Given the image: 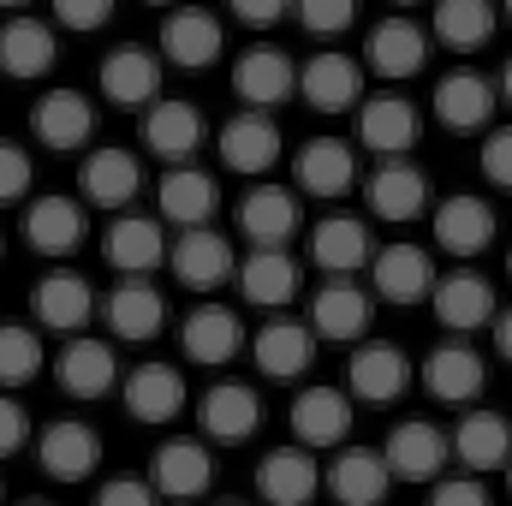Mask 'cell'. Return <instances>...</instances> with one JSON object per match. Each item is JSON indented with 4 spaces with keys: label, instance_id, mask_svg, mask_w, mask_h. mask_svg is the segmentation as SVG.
Here are the masks:
<instances>
[{
    "label": "cell",
    "instance_id": "cell-1",
    "mask_svg": "<svg viewBox=\"0 0 512 506\" xmlns=\"http://www.w3.org/2000/svg\"><path fill=\"white\" fill-rule=\"evenodd\" d=\"M209 483H215V453H209V441L173 435V441H161V447L149 453V489H155L161 501H197V495H209Z\"/></svg>",
    "mask_w": 512,
    "mask_h": 506
},
{
    "label": "cell",
    "instance_id": "cell-2",
    "mask_svg": "<svg viewBox=\"0 0 512 506\" xmlns=\"http://www.w3.org/2000/svg\"><path fill=\"white\" fill-rule=\"evenodd\" d=\"M447 435L435 429V423H423V417H405V423H393L382 441V459L387 471L399 477V483H435L441 471H447Z\"/></svg>",
    "mask_w": 512,
    "mask_h": 506
},
{
    "label": "cell",
    "instance_id": "cell-3",
    "mask_svg": "<svg viewBox=\"0 0 512 506\" xmlns=\"http://www.w3.org/2000/svg\"><path fill=\"white\" fill-rule=\"evenodd\" d=\"M233 90H239V102L245 108H280L286 96H298V66H292V54L286 48H274V42H256L245 48L239 60H233Z\"/></svg>",
    "mask_w": 512,
    "mask_h": 506
},
{
    "label": "cell",
    "instance_id": "cell-4",
    "mask_svg": "<svg viewBox=\"0 0 512 506\" xmlns=\"http://www.w3.org/2000/svg\"><path fill=\"white\" fill-rule=\"evenodd\" d=\"M167 262H173L179 286H191V292H215V286H227V280L239 274V251H233V239L215 233V227H191V233H179V245L167 251Z\"/></svg>",
    "mask_w": 512,
    "mask_h": 506
},
{
    "label": "cell",
    "instance_id": "cell-5",
    "mask_svg": "<svg viewBox=\"0 0 512 506\" xmlns=\"http://www.w3.org/2000/svg\"><path fill=\"white\" fill-rule=\"evenodd\" d=\"M197 423H203V441L239 447V441H251L256 429H262V399L245 381H215L197 399Z\"/></svg>",
    "mask_w": 512,
    "mask_h": 506
},
{
    "label": "cell",
    "instance_id": "cell-6",
    "mask_svg": "<svg viewBox=\"0 0 512 506\" xmlns=\"http://www.w3.org/2000/svg\"><path fill=\"white\" fill-rule=\"evenodd\" d=\"M221 48H227V30H221V18H215L209 6H173V12H167V24H161V54H167L173 66L203 72V66L221 60Z\"/></svg>",
    "mask_w": 512,
    "mask_h": 506
},
{
    "label": "cell",
    "instance_id": "cell-7",
    "mask_svg": "<svg viewBox=\"0 0 512 506\" xmlns=\"http://www.w3.org/2000/svg\"><path fill=\"white\" fill-rule=\"evenodd\" d=\"M298 96H304L316 114H346V108L364 102V66H358L352 54L322 48V54L304 60V72H298Z\"/></svg>",
    "mask_w": 512,
    "mask_h": 506
},
{
    "label": "cell",
    "instance_id": "cell-8",
    "mask_svg": "<svg viewBox=\"0 0 512 506\" xmlns=\"http://www.w3.org/2000/svg\"><path fill=\"white\" fill-rule=\"evenodd\" d=\"M30 310H36V316H42V328H54V334H84V328L102 316V298H96V286H90L84 274L54 268L48 280H36Z\"/></svg>",
    "mask_w": 512,
    "mask_h": 506
},
{
    "label": "cell",
    "instance_id": "cell-9",
    "mask_svg": "<svg viewBox=\"0 0 512 506\" xmlns=\"http://www.w3.org/2000/svg\"><path fill=\"white\" fill-rule=\"evenodd\" d=\"M429 310H435V322H441L447 334H477V328L495 322V286H489L483 274H471V268H459V274H435Z\"/></svg>",
    "mask_w": 512,
    "mask_h": 506
},
{
    "label": "cell",
    "instance_id": "cell-10",
    "mask_svg": "<svg viewBox=\"0 0 512 506\" xmlns=\"http://www.w3.org/2000/svg\"><path fill=\"white\" fill-rule=\"evenodd\" d=\"M36 459H42V471L54 483H84L102 465V435L90 423H78V417H60V423H48L36 435Z\"/></svg>",
    "mask_w": 512,
    "mask_h": 506
},
{
    "label": "cell",
    "instance_id": "cell-11",
    "mask_svg": "<svg viewBox=\"0 0 512 506\" xmlns=\"http://www.w3.org/2000/svg\"><path fill=\"white\" fill-rule=\"evenodd\" d=\"M346 387H352V399H364V405H393V399L411 387V358H405V346H393V340H364V346L352 352V364H346Z\"/></svg>",
    "mask_w": 512,
    "mask_h": 506
},
{
    "label": "cell",
    "instance_id": "cell-12",
    "mask_svg": "<svg viewBox=\"0 0 512 506\" xmlns=\"http://www.w3.org/2000/svg\"><path fill=\"white\" fill-rule=\"evenodd\" d=\"M54 381H60V393H72V399H102V393H114V381H120V358H114L108 340L72 334V340L60 346V358H54Z\"/></svg>",
    "mask_w": 512,
    "mask_h": 506
},
{
    "label": "cell",
    "instance_id": "cell-13",
    "mask_svg": "<svg viewBox=\"0 0 512 506\" xmlns=\"http://www.w3.org/2000/svg\"><path fill=\"white\" fill-rule=\"evenodd\" d=\"M370 280H376V298L387 304H429V292H435V256L423 251V245H382V251L370 256Z\"/></svg>",
    "mask_w": 512,
    "mask_h": 506
},
{
    "label": "cell",
    "instance_id": "cell-14",
    "mask_svg": "<svg viewBox=\"0 0 512 506\" xmlns=\"http://www.w3.org/2000/svg\"><path fill=\"white\" fill-rule=\"evenodd\" d=\"M84 233H90L84 203L66 197V191H48V197H36V203L24 209V245L36 256H72L84 245Z\"/></svg>",
    "mask_w": 512,
    "mask_h": 506
},
{
    "label": "cell",
    "instance_id": "cell-15",
    "mask_svg": "<svg viewBox=\"0 0 512 506\" xmlns=\"http://www.w3.org/2000/svg\"><path fill=\"white\" fill-rule=\"evenodd\" d=\"M417 137H423L417 108H411L399 90H387V96H364V102H358V143H364V149H376L382 161L411 155V149H417Z\"/></svg>",
    "mask_w": 512,
    "mask_h": 506
},
{
    "label": "cell",
    "instance_id": "cell-16",
    "mask_svg": "<svg viewBox=\"0 0 512 506\" xmlns=\"http://www.w3.org/2000/svg\"><path fill=\"white\" fill-rule=\"evenodd\" d=\"M483 381H489L483 352H477V346H465L459 334H453V340H441V346L423 358V387H429L441 405H471V399L483 393Z\"/></svg>",
    "mask_w": 512,
    "mask_h": 506
},
{
    "label": "cell",
    "instance_id": "cell-17",
    "mask_svg": "<svg viewBox=\"0 0 512 506\" xmlns=\"http://www.w3.org/2000/svg\"><path fill=\"white\" fill-rule=\"evenodd\" d=\"M370 322H376V304H370V292H358L352 280H328V286L310 298V334H316V340L352 346V340L370 334Z\"/></svg>",
    "mask_w": 512,
    "mask_h": 506
},
{
    "label": "cell",
    "instance_id": "cell-18",
    "mask_svg": "<svg viewBox=\"0 0 512 506\" xmlns=\"http://www.w3.org/2000/svg\"><path fill=\"white\" fill-rule=\"evenodd\" d=\"M179 346H185L191 364L221 370V364H233V358L245 352V322H239L227 304H197V310L185 316V328H179Z\"/></svg>",
    "mask_w": 512,
    "mask_h": 506
},
{
    "label": "cell",
    "instance_id": "cell-19",
    "mask_svg": "<svg viewBox=\"0 0 512 506\" xmlns=\"http://www.w3.org/2000/svg\"><path fill=\"white\" fill-rule=\"evenodd\" d=\"M453 459L471 471V477H489V471H507L512 465V423L501 411H465L453 423Z\"/></svg>",
    "mask_w": 512,
    "mask_h": 506
},
{
    "label": "cell",
    "instance_id": "cell-20",
    "mask_svg": "<svg viewBox=\"0 0 512 506\" xmlns=\"http://www.w3.org/2000/svg\"><path fill=\"white\" fill-rule=\"evenodd\" d=\"M316 334H310V322H286V316H274V322H262L251 340V358L256 370L268 381H298L310 364H316Z\"/></svg>",
    "mask_w": 512,
    "mask_h": 506
},
{
    "label": "cell",
    "instance_id": "cell-21",
    "mask_svg": "<svg viewBox=\"0 0 512 506\" xmlns=\"http://www.w3.org/2000/svg\"><path fill=\"white\" fill-rule=\"evenodd\" d=\"M322 489L334 495L340 506H382L387 489H393V471H387L382 447H340Z\"/></svg>",
    "mask_w": 512,
    "mask_h": 506
},
{
    "label": "cell",
    "instance_id": "cell-22",
    "mask_svg": "<svg viewBox=\"0 0 512 506\" xmlns=\"http://www.w3.org/2000/svg\"><path fill=\"white\" fill-rule=\"evenodd\" d=\"M370 215L376 221H417L423 209H429V173L417 167V161H405V155H393V161H382L376 173H370Z\"/></svg>",
    "mask_w": 512,
    "mask_h": 506
},
{
    "label": "cell",
    "instance_id": "cell-23",
    "mask_svg": "<svg viewBox=\"0 0 512 506\" xmlns=\"http://www.w3.org/2000/svg\"><path fill=\"white\" fill-rule=\"evenodd\" d=\"M310 256H316V268L328 274V280H352L358 268H370V221H358V215H322L316 221V233H310Z\"/></svg>",
    "mask_w": 512,
    "mask_h": 506
},
{
    "label": "cell",
    "instance_id": "cell-24",
    "mask_svg": "<svg viewBox=\"0 0 512 506\" xmlns=\"http://www.w3.org/2000/svg\"><path fill=\"white\" fill-rule=\"evenodd\" d=\"M292 179H298L304 197H346V191L358 185V155H352V143H340V137H310V143L292 155Z\"/></svg>",
    "mask_w": 512,
    "mask_h": 506
},
{
    "label": "cell",
    "instance_id": "cell-25",
    "mask_svg": "<svg viewBox=\"0 0 512 506\" xmlns=\"http://www.w3.org/2000/svg\"><path fill=\"white\" fill-rule=\"evenodd\" d=\"M292 435L298 447H340L352 435V393L346 387H304L292 399Z\"/></svg>",
    "mask_w": 512,
    "mask_h": 506
},
{
    "label": "cell",
    "instance_id": "cell-26",
    "mask_svg": "<svg viewBox=\"0 0 512 506\" xmlns=\"http://www.w3.org/2000/svg\"><path fill=\"white\" fill-rule=\"evenodd\" d=\"M489 114H495V84L483 72L459 66V72H447L435 84V120L453 137H477V131L489 126Z\"/></svg>",
    "mask_w": 512,
    "mask_h": 506
},
{
    "label": "cell",
    "instance_id": "cell-27",
    "mask_svg": "<svg viewBox=\"0 0 512 506\" xmlns=\"http://www.w3.org/2000/svg\"><path fill=\"white\" fill-rule=\"evenodd\" d=\"M120 399L137 423H173L185 405H191V387L173 364H137L126 381H120Z\"/></svg>",
    "mask_w": 512,
    "mask_h": 506
},
{
    "label": "cell",
    "instance_id": "cell-28",
    "mask_svg": "<svg viewBox=\"0 0 512 506\" xmlns=\"http://www.w3.org/2000/svg\"><path fill=\"white\" fill-rule=\"evenodd\" d=\"M239 233L256 251H286V239L298 233V197L286 185H251L239 197Z\"/></svg>",
    "mask_w": 512,
    "mask_h": 506
},
{
    "label": "cell",
    "instance_id": "cell-29",
    "mask_svg": "<svg viewBox=\"0 0 512 506\" xmlns=\"http://www.w3.org/2000/svg\"><path fill=\"white\" fill-rule=\"evenodd\" d=\"M435 245L447 256H483L495 245V209L471 191H453L447 203H435Z\"/></svg>",
    "mask_w": 512,
    "mask_h": 506
},
{
    "label": "cell",
    "instance_id": "cell-30",
    "mask_svg": "<svg viewBox=\"0 0 512 506\" xmlns=\"http://www.w3.org/2000/svg\"><path fill=\"white\" fill-rule=\"evenodd\" d=\"M30 126H36V137L48 143V149H84L90 137H96V108H90V96L84 90H48L36 108H30Z\"/></svg>",
    "mask_w": 512,
    "mask_h": 506
},
{
    "label": "cell",
    "instance_id": "cell-31",
    "mask_svg": "<svg viewBox=\"0 0 512 506\" xmlns=\"http://www.w3.org/2000/svg\"><path fill=\"white\" fill-rule=\"evenodd\" d=\"M161 221L167 227H179V233H191V227H209L215 221V209H221V185H215V173H203V167H173L167 179H161Z\"/></svg>",
    "mask_w": 512,
    "mask_h": 506
},
{
    "label": "cell",
    "instance_id": "cell-32",
    "mask_svg": "<svg viewBox=\"0 0 512 506\" xmlns=\"http://www.w3.org/2000/svg\"><path fill=\"white\" fill-rule=\"evenodd\" d=\"M322 489V471L310 459V447H274L256 465V495L268 506H310V495Z\"/></svg>",
    "mask_w": 512,
    "mask_h": 506
},
{
    "label": "cell",
    "instance_id": "cell-33",
    "mask_svg": "<svg viewBox=\"0 0 512 506\" xmlns=\"http://www.w3.org/2000/svg\"><path fill=\"white\" fill-rule=\"evenodd\" d=\"M78 185H84V197H90L96 209H126L131 197L143 191V167H137V155H131V149L102 143V149H90V155H84Z\"/></svg>",
    "mask_w": 512,
    "mask_h": 506
},
{
    "label": "cell",
    "instance_id": "cell-34",
    "mask_svg": "<svg viewBox=\"0 0 512 506\" xmlns=\"http://www.w3.org/2000/svg\"><path fill=\"white\" fill-rule=\"evenodd\" d=\"M280 126L262 114V108H245V114H233L227 126H221V161L233 167V173H268L274 161H280Z\"/></svg>",
    "mask_w": 512,
    "mask_h": 506
},
{
    "label": "cell",
    "instance_id": "cell-35",
    "mask_svg": "<svg viewBox=\"0 0 512 506\" xmlns=\"http://www.w3.org/2000/svg\"><path fill=\"white\" fill-rule=\"evenodd\" d=\"M364 54H370V66L382 72V78H417L423 66H429V30L423 24H411V18H382L376 30H370V42H364Z\"/></svg>",
    "mask_w": 512,
    "mask_h": 506
},
{
    "label": "cell",
    "instance_id": "cell-36",
    "mask_svg": "<svg viewBox=\"0 0 512 506\" xmlns=\"http://www.w3.org/2000/svg\"><path fill=\"white\" fill-rule=\"evenodd\" d=\"M102 322L114 328V340H155L167 328V298L149 280H120L102 298Z\"/></svg>",
    "mask_w": 512,
    "mask_h": 506
},
{
    "label": "cell",
    "instance_id": "cell-37",
    "mask_svg": "<svg viewBox=\"0 0 512 506\" xmlns=\"http://www.w3.org/2000/svg\"><path fill=\"white\" fill-rule=\"evenodd\" d=\"M102 96L114 102V108H149L155 96H161V60L149 54V48H114L108 60H102Z\"/></svg>",
    "mask_w": 512,
    "mask_h": 506
},
{
    "label": "cell",
    "instance_id": "cell-38",
    "mask_svg": "<svg viewBox=\"0 0 512 506\" xmlns=\"http://www.w3.org/2000/svg\"><path fill=\"white\" fill-rule=\"evenodd\" d=\"M102 256H108V268H120L126 280H143V274L161 268V256H167L161 221H155V215H120V221L108 227V239H102Z\"/></svg>",
    "mask_w": 512,
    "mask_h": 506
},
{
    "label": "cell",
    "instance_id": "cell-39",
    "mask_svg": "<svg viewBox=\"0 0 512 506\" xmlns=\"http://www.w3.org/2000/svg\"><path fill=\"white\" fill-rule=\"evenodd\" d=\"M143 143H149L161 161H179V167H185V155L203 143V114H197L191 102H179V96H155V102L143 108Z\"/></svg>",
    "mask_w": 512,
    "mask_h": 506
},
{
    "label": "cell",
    "instance_id": "cell-40",
    "mask_svg": "<svg viewBox=\"0 0 512 506\" xmlns=\"http://www.w3.org/2000/svg\"><path fill=\"white\" fill-rule=\"evenodd\" d=\"M54 54H60V42H54V30L42 18H6L0 24V72L6 78L30 84V78H42L54 66Z\"/></svg>",
    "mask_w": 512,
    "mask_h": 506
},
{
    "label": "cell",
    "instance_id": "cell-41",
    "mask_svg": "<svg viewBox=\"0 0 512 506\" xmlns=\"http://www.w3.org/2000/svg\"><path fill=\"white\" fill-rule=\"evenodd\" d=\"M239 292L251 298L256 310H280L298 298V262L286 251H251L239 262Z\"/></svg>",
    "mask_w": 512,
    "mask_h": 506
},
{
    "label": "cell",
    "instance_id": "cell-42",
    "mask_svg": "<svg viewBox=\"0 0 512 506\" xmlns=\"http://www.w3.org/2000/svg\"><path fill=\"white\" fill-rule=\"evenodd\" d=\"M429 36L447 42L453 54H477V48L495 36V6H489V0H435Z\"/></svg>",
    "mask_w": 512,
    "mask_h": 506
},
{
    "label": "cell",
    "instance_id": "cell-43",
    "mask_svg": "<svg viewBox=\"0 0 512 506\" xmlns=\"http://www.w3.org/2000/svg\"><path fill=\"white\" fill-rule=\"evenodd\" d=\"M48 352H42V334L36 328H18V322H0V387H24V381L42 376Z\"/></svg>",
    "mask_w": 512,
    "mask_h": 506
},
{
    "label": "cell",
    "instance_id": "cell-44",
    "mask_svg": "<svg viewBox=\"0 0 512 506\" xmlns=\"http://www.w3.org/2000/svg\"><path fill=\"white\" fill-rule=\"evenodd\" d=\"M292 18H298L310 36H340V30H352L358 0H292Z\"/></svg>",
    "mask_w": 512,
    "mask_h": 506
},
{
    "label": "cell",
    "instance_id": "cell-45",
    "mask_svg": "<svg viewBox=\"0 0 512 506\" xmlns=\"http://www.w3.org/2000/svg\"><path fill=\"white\" fill-rule=\"evenodd\" d=\"M429 506H495L489 501V489H483V477H435L429 483Z\"/></svg>",
    "mask_w": 512,
    "mask_h": 506
},
{
    "label": "cell",
    "instance_id": "cell-46",
    "mask_svg": "<svg viewBox=\"0 0 512 506\" xmlns=\"http://www.w3.org/2000/svg\"><path fill=\"white\" fill-rule=\"evenodd\" d=\"M30 179H36L30 155H24L18 143H0V203H18V197L30 191Z\"/></svg>",
    "mask_w": 512,
    "mask_h": 506
},
{
    "label": "cell",
    "instance_id": "cell-47",
    "mask_svg": "<svg viewBox=\"0 0 512 506\" xmlns=\"http://www.w3.org/2000/svg\"><path fill=\"white\" fill-rule=\"evenodd\" d=\"M54 18L84 36V30H102L114 18V0H54Z\"/></svg>",
    "mask_w": 512,
    "mask_h": 506
},
{
    "label": "cell",
    "instance_id": "cell-48",
    "mask_svg": "<svg viewBox=\"0 0 512 506\" xmlns=\"http://www.w3.org/2000/svg\"><path fill=\"white\" fill-rule=\"evenodd\" d=\"M483 179H495L501 191H512V126H501V131H489L483 137Z\"/></svg>",
    "mask_w": 512,
    "mask_h": 506
},
{
    "label": "cell",
    "instance_id": "cell-49",
    "mask_svg": "<svg viewBox=\"0 0 512 506\" xmlns=\"http://www.w3.org/2000/svg\"><path fill=\"white\" fill-rule=\"evenodd\" d=\"M96 506H161V495L149 489V477H108L96 489Z\"/></svg>",
    "mask_w": 512,
    "mask_h": 506
},
{
    "label": "cell",
    "instance_id": "cell-50",
    "mask_svg": "<svg viewBox=\"0 0 512 506\" xmlns=\"http://www.w3.org/2000/svg\"><path fill=\"white\" fill-rule=\"evenodd\" d=\"M24 441H30V411H24L18 399L0 393V459H12Z\"/></svg>",
    "mask_w": 512,
    "mask_h": 506
},
{
    "label": "cell",
    "instance_id": "cell-51",
    "mask_svg": "<svg viewBox=\"0 0 512 506\" xmlns=\"http://www.w3.org/2000/svg\"><path fill=\"white\" fill-rule=\"evenodd\" d=\"M233 12H239L251 30H268V24H280V18L292 12V0H233Z\"/></svg>",
    "mask_w": 512,
    "mask_h": 506
},
{
    "label": "cell",
    "instance_id": "cell-52",
    "mask_svg": "<svg viewBox=\"0 0 512 506\" xmlns=\"http://www.w3.org/2000/svg\"><path fill=\"white\" fill-rule=\"evenodd\" d=\"M489 328H495V352L512 364V310H495V322H489Z\"/></svg>",
    "mask_w": 512,
    "mask_h": 506
},
{
    "label": "cell",
    "instance_id": "cell-53",
    "mask_svg": "<svg viewBox=\"0 0 512 506\" xmlns=\"http://www.w3.org/2000/svg\"><path fill=\"white\" fill-rule=\"evenodd\" d=\"M501 96H507V102H512V60H507V66H501Z\"/></svg>",
    "mask_w": 512,
    "mask_h": 506
},
{
    "label": "cell",
    "instance_id": "cell-54",
    "mask_svg": "<svg viewBox=\"0 0 512 506\" xmlns=\"http://www.w3.org/2000/svg\"><path fill=\"white\" fill-rule=\"evenodd\" d=\"M18 506H48V501H36V495H30V501H18Z\"/></svg>",
    "mask_w": 512,
    "mask_h": 506
},
{
    "label": "cell",
    "instance_id": "cell-55",
    "mask_svg": "<svg viewBox=\"0 0 512 506\" xmlns=\"http://www.w3.org/2000/svg\"><path fill=\"white\" fill-rule=\"evenodd\" d=\"M215 506H245V501H215Z\"/></svg>",
    "mask_w": 512,
    "mask_h": 506
},
{
    "label": "cell",
    "instance_id": "cell-56",
    "mask_svg": "<svg viewBox=\"0 0 512 506\" xmlns=\"http://www.w3.org/2000/svg\"><path fill=\"white\" fill-rule=\"evenodd\" d=\"M0 6H24V0H0Z\"/></svg>",
    "mask_w": 512,
    "mask_h": 506
},
{
    "label": "cell",
    "instance_id": "cell-57",
    "mask_svg": "<svg viewBox=\"0 0 512 506\" xmlns=\"http://www.w3.org/2000/svg\"><path fill=\"white\" fill-rule=\"evenodd\" d=\"M507 18H512V0H507Z\"/></svg>",
    "mask_w": 512,
    "mask_h": 506
},
{
    "label": "cell",
    "instance_id": "cell-58",
    "mask_svg": "<svg viewBox=\"0 0 512 506\" xmlns=\"http://www.w3.org/2000/svg\"><path fill=\"white\" fill-rule=\"evenodd\" d=\"M507 483H512V465H507Z\"/></svg>",
    "mask_w": 512,
    "mask_h": 506
},
{
    "label": "cell",
    "instance_id": "cell-59",
    "mask_svg": "<svg viewBox=\"0 0 512 506\" xmlns=\"http://www.w3.org/2000/svg\"><path fill=\"white\" fill-rule=\"evenodd\" d=\"M149 6H161V0H149Z\"/></svg>",
    "mask_w": 512,
    "mask_h": 506
},
{
    "label": "cell",
    "instance_id": "cell-60",
    "mask_svg": "<svg viewBox=\"0 0 512 506\" xmlns=\"http://www.w3.org/2000/svg\"><path fill=\"white\" fill-rule=\"evenodd\" d=\"M507 268H512V256H507Z\"/></svg>",
    "mask_w": 512,
    "mask_h": 506
}]
</instances>
